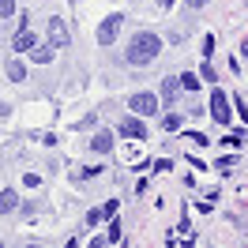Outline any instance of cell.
I'll use <instances>...</instances> for the list:
<instances>
[{
  "instance_id": "6da1fadb",
  "label": "cell",
  "mask_w": 248,
  "mask_h": 248,
  "mask_svg": "<svg viewBox=\"0 0 248 248\" xmlns=\"http://www.w3.org/2000/svg\"><path fill=\"white\" fill-rule=\"evenodd\" d=\"M158 53H162V38L151 31H140L128 42V64H151Z\"/></svg>"
},
{
  "instance_id": "7a4b0ae2",
  "label": "cell",
  "mask_w": 248,
  "mask_h": 248,
  "mask_svg": "<svg viewBox=\"0 0 248 248\" xmlns=\"http://www.w3.org/2000/svg\"><path fill=\"white\" fill-rule=\"evenodd\" d=\"M46 42L53 49H64L68 42H72V34H68V27H64V19H49V31H46Z\"/></svg>"
},
{
  "instance_id": "3957f363",
  "label": "cell",
  "mask_w": 248,
  "mask_h": 248,
  "mask_svg": "<svg viewBox=\"0 0 248 248\" xmlns=\"http://www.w3.org/2000/svg\"><path fill=\"white\" fill-rule=\"evenodd\" d=\"M132 113H140V117H151V113H158V98L155 94H147V91H140V94H132Z\"/></svg>"
},
{
  "instance_id": "277c9868",
  "label": "cell",
  "mask_w": 248,
  "mask_h": 248,
  "mask_svg": "<svg viewBox=\"0 0 248 248\" xmlns=\"http://www.w3.org/2000/svg\"><path fill=\"white\" fill-rule=\"evenodd\" d=\"M211 117H215L218 124H230V98H226V91L211 94Z\"/></svg>"
},
{
  "instance_id": "5b68a950",
  "label": "cell",
  "mask_w": 248,
  "mask_h": 248,
  "mask_svg": "<svg viewBox=\"0 0 248 248\" xmlns=\"http://www.w3.org/2000/svg\"><path fill=\"white\" fill-rule=\"evenodd\" d=\"M121 23H124L121 16H109V19H102V27H98V42H102V46H113V38L121 34Z\"/></svg>"
},
{
  "instance_id": "8992f818",
  "label": "cell",
  "mask_w": 248,
  "mask_h": 248,
  "mask_svg": "<svg viewBox=\"0 0 248 248\" xmlns=\"http://www.w3.org/2000/svg\"><path fill=\"white\" fill-rule=\"evenodd\" d=\"M121 136H128V140H147V124H143V117H128V121H121Z\"/></svg>"
},
{
  "instance_id": "52a82bcc",
  "label": "cell",
  "mask_w": 248,
  "mask_h": 248,
  "mask_svg": "<svg viewBox=\"0 0 248 248\" xmlns=\"http://www.w3.org/2000/svg\"><path fill=\"white\" fill-rule=\"evenodd\" d=\"M12 46H16V53H31L38 42H34V34L23 27V31H16V38H12Z\"/></svg>"
},
{
  "instance_id": "ba28073f",
  "label": "cell",
  "mask_w": 248,
  "mask_h": 248,
  "mask_svg": "<svg viewBox=\"0 0 248 248\" xmlns=\"http://www.w3.org/2000/svg\"><path fill=\"white\" fill-rule=\"evenodd\" d=\"M91 151L94 155H109V151H113V136H109V132H98L91 140Z\"/></svg>"
},
{
  "instance_id": "9c48e42d",
  "label": "cell",
  "mask_w": 248,
  "mask_h": 248,
  "mask_svg": "<svg viewBox=\"0 0 248 248\" xmlns=\"http://www.w3.org/2000/svg\"><path fill=\"white\" fill-rule=\"evenodd\" d=\"M16 207H19V196L12 188H4V192H0V215H12Z\"/></svg>"
},
{
  "instance_id": "30bf717a",
  "label": "cell",
  "mask_w": 248,
  "mask_h": 248,
  "mask_svg": "<svg viewBox=\"0 0 248 248\" xmlns=\"http://www.w3.org/2000/svg\"><path fill=\"white\" fill-rule=\"evenodd\" d=\"M177 91H181V79H173V76L162 79V98H166V102H173V98H177Z\"/></svg>"
},
{
  "instance_id": "8fae6325",
  "label": "cell",
  "mask_w": 248,
  "mask_h": 248,
  "mask_svg": "<svg viewBox=\"0 0 248 248\" xmlns=\"http://www.w3.org/2000/svg\"><path fill=\"white\" fill-rule=\"evenodd\" d=\"M31 57H34L38 64H49V61H53V46H49V42H46V46H34Z\"/></svg>"
},
{
  "instance_id": "7c38bea8",
  "label": "cell",
  "mask_w": 248,
  "mask_h": 248,
  "mask_svg": "<svg viewBox=\"0 0 248 248\" xmlns=\"http://www.w3.org/2000/svg\"><path fill=\"white\" fill-rule=\"evenodd\" d=\"M8 76L16 79V83H23V79H27V68H23V61H8Z\"/></svg>"
},
{
  "instance_id": "4fadbf2b",
  "label": "cell",
  "mask_w": 248,
  "mask_h": 248,
  "mask_svg": "<svg viewBox=\"0 0 248 248\" xmlns=\"http://www.w3.org/2000/svg\"><path fill=\"white\" fill-rule=\"evenodd\" d=\"M162 128H166V132H181V117H177V113H166V117H162Z\"/></svg>"
},
{
  "instance_id": "5bb4252c",
  "label": "cell",
  "mask_w": 248,
  "mask_h": 248,
  "mask_svg": "<svg viewBox=\"0 0 248 248\" xmlns=\"http://www.w3.org/2000/svg\"><path fill=\"white\" fill-rule=\"evenodd\" d=\"M181 87H185V91H200V76L185 72V76H181Z\"/></svg>"
},
{
  "instance_id": "9a60e30c",
  "label": "cell",
  "mask_w": 248,
  "mask_h": 248,
  "mask_svg": "<svg viewBox=\"0 0 248 248\" xmlns=\"http://www.w3.org/2000/svg\"><path fill=\"white\" fill-rule=\"evenodd\" d=\"M222 143H226V147H241V143H245V136H241V132H230Z\"/></svg>"
},
{
  "instance_id": "2e32d148",
  "label": "cell",
  "mask_w": 248,
  "mask_h": 248,
  "mask_svg": "<svg viewBox=\"0 0 248 248\" xmlns=\"http://www.w3.org/2000/svg\"><path fill=\"white\" fill-rule=\"evenodd\" d=\"M16 12V0H0V19H8Z\"/></svg>"
},
{
  "instance_id": "e0dca14e",
  "label": "cell",
  "mask_w": 248,
  "mask_h": 248,
  "mask_svg": "<svg viewBox=\"0 0 248 248\" xmlns=\"http://www.w3.org/2000/svg\"><path fill=\"white\" fill-rule=\"evenodd\" d=\"M121 241V222H109V245H117Z\"/></svg>"
},
{
  "instance_id": "ac0fdd59",
  "label": "cell",
  "mask_w": 248,
  "mask_h": 248,
  "mask_svg": "<svg viewBox=\"0 0 248 248\" xmlns=\"http://www.w3.org/2000/svg\"><path fill=\"white\" fill-rule=\"evenodd\" d=\"M185 143H200V147H203V143H207V136H203V132H188Z\"/></svg>"
},
{
  "instance_id": "d6986e66",
  "label": "cell",
  "mask_w": 248,
  "mask_h": 248,
  "mask_svg": "<svg viewBox=\"0 0 248 248\" xmlns=\"http://www.w3.org/2000/svg\"><path fill=\"white\" fill-rule=\"evenodd\" d=\"M233 166H237V158H233V155H230V158H222V162H218V170H222V173H230Z\"/></svg>"
},
{
  "instance_id": "ffe728a7",
  "label": "cell",
  "mask_w": 248,
  "mask_h": 248,
  "mask_svg": "<svg viewBox=\"0 0 248 248\" xmlns=\"http://www.w3.org/2000/svg\"><path fill=\"white\" fill-rule=\"evenodd\" d=\"M102 218H106V211H91V215H87V226H98Z\"/></svg>"
},
{
  "instance_id": "44dd1931",
  "label": "cell",
  "mask_w": 248,
  "mask_h": 248,
  "mask_svg": "<svg viewBox=\"0 0 248 248\" xmlns=\"http://www.w3.org/2000/svg\"><path fill=\"white\" fill-rule=\"evenodd\" d=\"M237 113H241V121H248V106L241 102V98H237Z\"/></svg>"
},
{
  "instance_id": "7402d4cb",
  "label": "cell",
  "mask_w": 248,
  "mask_h": 248,
  "mask_svg": "<svg viewBox=\"0 0 248 248\" xmlns=\"http://www.w3.org/2000/svg\"><path fill=\"white\" fill-rule=\"evenodd\" d=\"M188 4H192V8H203V4H211V0H188Z\"/></svg>"
},
{
  "instance_id": "603a6c76",
  "label": "cell",
  "mask_w": 248,
  "mask_h": 248,
  "mask_svg": "<svg viewBox=\"0 0 248 248\" xmlns=\"http://www.w3.org/2000/svg\"><path fill=\"white\" fill-rule=\"evenodd\" d=\"M158 4H162V8H173V0H158Z\"/></svg>"
}]
</instances>
